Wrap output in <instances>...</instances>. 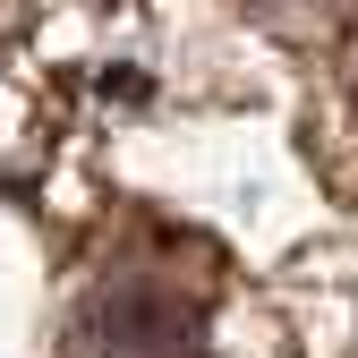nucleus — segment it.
Returning a JSON list of instances; mask_svg holds the SVG:
<instances>
[{"instance_id":"1","label":"nucleus","mask_w":358,"mask_h":358,"mask_svg":"<svg viewBox=\"0 0 358 358\" xmlns=\"http://www.w3.org/2000/svg\"><path fill=\"white\" fill-rule=\"evenodd\" d=\"M69 358H205V299L171 273H111L77 299Z\"/></svg>"},{"instance_id":"2","label":"nucleus","mask_w":358,"mask_h":358,"mask_svg":"<svg viewBox=\"0 0 358 358\" xmlns=\"http://www.w3.org/2000/svg\"><path fill=\"white\" fill-rule=\"evenodd\" d=\"M248 17L282 43H333L358 26V0H248Z\"/></svg>"}]
</instances>
